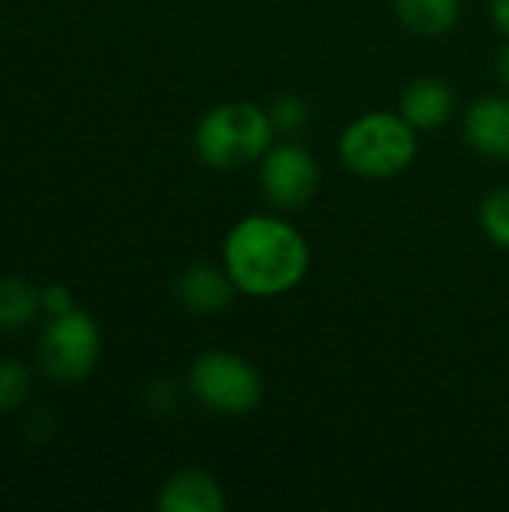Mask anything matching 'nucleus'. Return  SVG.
<instances>
[{
    "label": "nucleus",
    "instance_id": "f257e3e1",
    "mask_svg": "<svg viewBox=\"0 0 509 512\" xmlns=\"http://www.w3.org/2000/svg\"><path fill=\"white\" fill-rule=\"evenodd\" d=\"M222 264L246 297H279L306 279L309 243L291 222L255 213L228 231Z\"/></svg>",
    "mask_w": 509,
    "mask_h": 512
},
{
    "label": "nucleus",
    "instance_id": "f03ea898",
    "mask_svg": "<svg viewBox=\"0 0 509 512\" xmlns=\"http://www.w3.org/2000/svg\"><path fill=\"white\" fill-rule=\"evenodd\" d=\"M273 120L255 102H222L210 108L195 129V153L204 165L234 171L273 147Z\"/></svg>",
    "mask_w": 509,
    "mask_h": 512
},
{
    "label": "nucleus",
    "instance_id": "7ed1b4c3",
    "mask_svg": "<svg viewBox=\"0 0 509 512\" xmlns=\"http://www.w3.org/2000/svg\"><path fill=\"white\" fill-rule=\"evenodd\" d=\"M339 156L348 171L366 180L402 174L417 156V129L402 114L372 111L345 126Z\"/></svg>",
    "mask_w": 509,
    "mask_h": 512
},
{
    "label": "nucleus",
    "instance_id": "20e7f679",
    "mask_svg": "<svg viewBox=\"0 0 509 512\" xmlns=\"http://www.w3.org/2000/svg\"><path fill=\"white\" fill-rule=\"evenodd\" d=\"M189 390L207 411L225 417L249 414L264 399V381L258 369L240 354L228 351L201 354L189 369Z\"/></svg>",
    "mask_w": 509,
    "mask_h": 512
},
{
    "label": "nucleus",
    "instance_id": "39448f33",
    "mask_svg": "<svg viewBox=\"0 0 509 512\" xmlns=\"http://www.w3.org/2000/svg\"><path fill=\"white\" fill-rule=\"evenodd\" d=\"M99 354H102V333L93 315L81 309H69L45 321L39 336V363L48 378L63 384L84 381L96 369Z\"/></svg>",
    "mask_w": 509,
    "mask_h": 512
},
{
    "label": "nucleus",
    "instance_id": "423d86ee",
    "mask_svg": "<svg viewBox=\"0 0 509 512\" xmlns=\"http://www.w3.org/2000/svg\"><path fill=\"white\" fill-rule=\"evenodd\" d=\"M261 192L279 210H300L321 186V165L303 144H276L261 156Z\"/></svg>",
    "mask_w": 509,
    "mask_h": 512
},
{
    "label": "nucleus",
    "instance_id": "0eeeda50",
    "mask_svg": "<svg viewBox=\"0 0 509 512\" xmlns=\"http://www.w3.org/2000/svg\"><path fill=\"white\" fill-rule=\"evenodd\" d=\"M468 144L498 162H509V96L477 99L465 111Z\"/></svg>",
    "mask_w": 509,
    "mask_h": 512
},
{
    "label": "nucleus",
    "instance_id": "6e6552de",
    "mask_svg": "<svg viewBox=\"0 0 509 512\" xmlns=\"http://www.w3.org/2000/svg\"><path fill=\"white\" fill-rule=\"evenodd\" d=\"M177 294H180V303L195 312V315H213V312H222L231 306L234 294H237V285L231 279V273L225 270V264H192L180 282H177Z\"/></svg>",
    "mask_w": 509,
    "mask_h": 512
},
{
    "label": "nucleus",
    "instance_id": "1a4fd4ad",
    "mask_svg": "<svg viewBox=\"0 0 509 512\" xmlns=\"http://www.w3.org/2000/svg\"><path fill=\"white\" fill-rule=\"evenodd\" d=\"M453 111H456V93L441 78H417L402 90L399 99V114L417 132H432L447 126Z\"/></svg>",
    "mask_w": 509,
    "mask_h": 512
},
{
    "label": "nucleus",
    "instance_id": "9d476101",
    "mask_svg": "<svg viewBox=\"0 0 509 512\" xmlns=\"http://www.w3.org/2000/svg\"><path fill=\"white\" fill-rule=\"evenodd\" d=\"M156 507L162 512H222L225 492L204 471H180L162 486Z\"/></svg>",
    "mask_w": 509,
    "mask_h": 512
},
{
    "label": "nucleus",
    "instance_id": "9b49d317",
    "mask_svg": "<svg viewBox=\"0 0 509 512\" xmlns=\"http://www.w3.org/2000/svg\"><path fill=\"white\" fill-rule=\"evenodd\" d=\"M399 21L417 36H444L456 27L462 0H393Z\"/></svg>",
    "mask_w": 509,
    "mask_h": 512
},
{
    "label": "nucleus",
    "instance_id": "f8f14e48",
    "mask_svg": "<svg viewBox=\"0 0 509 512\" xmlns=\"http://www.w3.org/2000/svg\"><path fill=\"white\" fill-rule=\"evenodd\" d=\"M42 312V291L24 279H0V333L24 330Z\"/></svg>",
    "mask_w": 509,
    "mask_h": 512
},
{
    "label": "nucleus",
    "instance_id": "ddd939ff",
    "mask_svg": "<svg viewBox=\"0 0 509 512\" xmlns=\"http://www.w3.org/2000/svg\"><path fill=\"white\" fill-rule=\"evenodd\" d=\"M480 225L495 246L509 249V189H495L483 198Z\"/></svg>",
    "mask_w": 509,
    "mask_h": 512
},
{
    "label": "nucleus",
    "instance_id": "4468645a",
    "mask_svg": "<svg viewBox=\"0 0 509 512\" xmlns=\"http://www.w3.org/2000/svg\"><path fill=\"white\" fill-rule=\"evenodd\" d=\"M267 114H270V120H273V129H276V132H288V135L300 132V129L312 120L309 102H306L303 96H294V93L279 96V99L270 105Z\"/></svg>",
    "mask_w": 509,
    "mask_h": 512
},
{
    "label": "nucleus",
    "instance_id": "2eb2a0df",
    "mask_svg": "<svg viewBox=\"0 0 509 512\" xmlns=\"http://www.w3.org/2000/svg\"><path fill=\"white\" fill-rule=\"evenodd\" d=\"M30 393V372L18 360H0V414L15 411Z\"/></svg>",
    "mask_w": 509,
    "mask_h": 512
},
{
    "label": "nucleus",
    "instance_id": "dca6fc26",
    "mask_svg": "<svg viewBox=\"0 0 509 512\" xmlns=\"http://www.w3.org/2000/svg\"><path fill=\"white\" fill-rule=\"evenodd\" d=\"M69 309H75V306H72V291L66 285H48V288H42V312L48 318L51 315H63Z\"/></svg>",
    "mask_w": 509,
    "mask_h": 512
},
{
    "label": "nucleus",
    "instance_id": "f3484780",
    "mask_svg": "<svg viewBox=\"0 0 509 512\" xmlns=\"http://www.w3.org/2000/svg\"><path fill=\"white\" fill-rule=\"evenodd\" d=\"M492 21L509 39V0H492Z\"/></svg>",
    "mask_w": 509,
    "mask_h": 512
},
{
    "label": "nucleus",
    "instance_id": "a211bd4d",
    "mask_svg": "<svg viewBox=\"0 0 509 512\" xmlns=\"http://www.w3.org/2000/svg\"><path fill=\"white\" fill-rule=\"evenodd\" d=\"M495 69H498V78L504 81V87L509 90V42L498 51V63H495Z\"/></svg>",
    "mask_w": 509,
    "mask_h": 512
}]
</instances>
